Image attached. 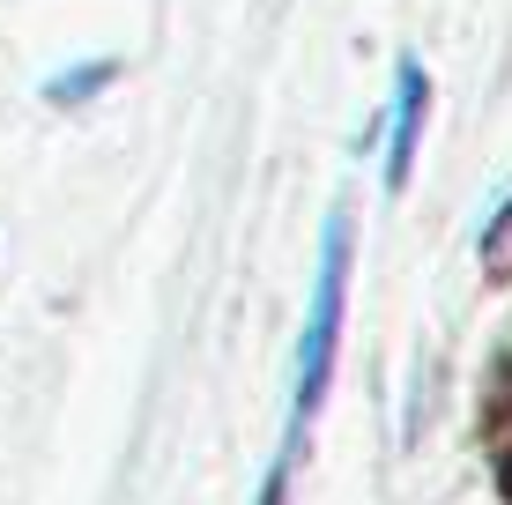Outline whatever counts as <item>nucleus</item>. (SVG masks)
Here are the masks:
<instances>
[{
    "mask_svg": "<svg viewBox=\"0 0 512 505\" xmlns=\"http://www.w3.org/2000/svg\"><path fill=\"white\" fill-rule=\"evenodd\" d=\"M423 112H431V75L416 52L394 60V97H386V194H401L416 171V142H423Z\"/></svg>",
    "mask_w": 512,
    "mask_h": 505,
    "instance_id": "f03ea898",
    "label": "nucleus"
},
{
    "mask_svg": "<svg viewBox=\"0 0 512 505\" xmlns=\"http://www.w3.org/2000/svg\"><path fill=\"white\" fill-rule=\"evenodd\" d=\"M505 246H512V194L490 208V223H483V238H475V253H483V260H505Z\"/></svg>",
    "mask_w": 512,
    "mask_h": 505,
    "instance_id": "20e7f679",
    "label": "nucleus"
},
{
    "mask_svg": "<svg viewBox=\"0 0 512 505\" xmlns=\"http://www.w3.org/2000/svg\"><path fill=\"white\" fill-rule=\"evenodd\" d=\"M342 305H349V208H334L327 231H320V268H312V305H305V335H297V372H290V424H282V454L268 476V498L282 505V483H290L297 454H305V431L327 402V379H334V350H342Z\"/></svg>",
    "mask_w": 512,
    "mask_h": 505,
    "instance_id": "f257e3e1",
    "label": "nucleus"
},
{
    "mask_svg": "<svg viewBox=\"0 0 512 505\" xmlns=\"http://www.w3.org/2000/svg\"><path fill=\"white\" fill-rule=\"evenodd\" d=\"M112 75H119V60H82V67H60V75L45 82V97H52V104H90Z\"/></svg>",
    "mask_w": 512,
    "mask_h": 505,
    "instance_id": "7ed1b4c3",
    "label": "nucleus"
}]
</instances>
